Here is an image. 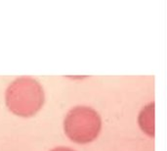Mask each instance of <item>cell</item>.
<instances>
[{
	"label": "cell",
	"instance_id": "1",
	"mask_svg": "<svg viewBox=\"0 0 167 151\" xmlns=\"http://www.w3.org/2000/svg\"><path fill=\"white\" fill-rule=\"evenodd\" d=\"M44 103V92L37 80L23 77L11 83L6 90V104L21 117L35 115Z\"/></svg>",
	"mask_w": 167,
	"mask_h": 151
},
{
	"label": "cell",
	"instance_id": "3",
	"mask_svg": "<svg viewBox=\"0 0 167 151\" xmlns=\"http://www.w3.org/2000/svg\"><path fill=\"white\" fill-rule=\"evenodd\" d=\"M51 151H74L72 149H69V148H66V147H58V148H55Z\"/></svg>",
	"mask_w": 167,
	"mask_h": 151
},
{
	"label": "cell",
	"instance_id": "2",
	"mask_svg": "<svg viewBox=\"0 0 167 151\" xmlns=\"http://www.w3.org/2000/svg\"><path fill=\"white\" fill-rule=\"evenodd\" d=\"M64 126L66 135L72 141L88 143L98 136L102 128V121L94 109L78 106L68 112Z\"/></svg>",
	"mask_w": 167,
	"mask_h": 151
}]
</instances>
